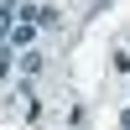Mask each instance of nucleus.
Segmentation results:
<instances>
[{
  "label": "nucleus",
  "instance_id": "nucleus-2",
  "mask_svg": "<svg viewBox=\"0 0 130 130\" xmlns=\"http://www.w3.org/2000/svg\"><path fill=\"white\" fill-rule=\"evenodd\" d=\"M125 130H130V109H125Z\"/></svg>",
  "mask_w": 130,
  "mask_h": 130
},
{
  "label": "nucleus",
  "instance_id": "nucleus-1",
  "mask_svg": "<svg viewBox=\"0 0 130 130\" xmlns=\"http://www.w3.org/2000/svg\"><path fill=\"white\" fill-rule=\"evenodd\" d=\"M10 16H16V0H0V37H5V26H10Z\"/></svg>",
  "mask_w": 130,
  "mask_h": 130
}]
</instances>
